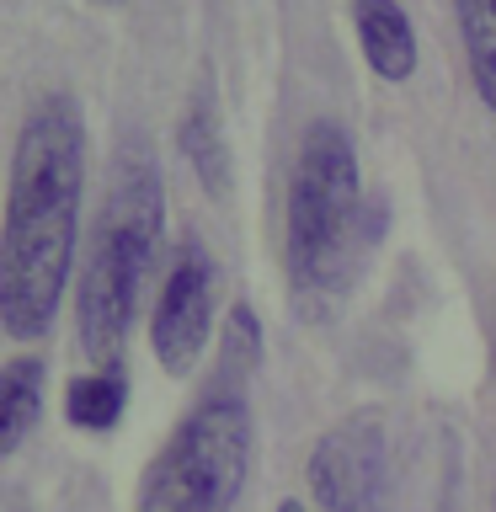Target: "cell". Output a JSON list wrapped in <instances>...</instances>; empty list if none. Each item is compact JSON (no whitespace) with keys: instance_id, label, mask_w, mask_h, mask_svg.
Instances as JSON below:
<instances>
[{"instance_id":"obj_1","label":"cell","mask_w":496,"mask_h":512,"mask_svg":"<svg viewBox=\"0 0 496 512\" xmlns=\"http://www.w3.org/2000/svg\"><path fill=\"white\" fill-rule=\"evenodd\" d=\"M86 123L64 91L27 107L11 150L6 235H0V326L11 342H43L59 315L80 240Z\"/></svg>"},{"instance_id":"obj_2","label":"cell","mask_w":496,"mask_h":512,"mask_svg":"<svg viewBox=\"0 0 496 512\" xmlns=\"http://www.w3.org/2000/svg\"><path fill=\"white\" fill-rule=\"evenodd\" d=\"M160 235H166V182L144 150L123 155L102 192L86 246V272L75 288V336L96 368H118L123 342L134 326L144 278L155 267Z\"/></svg>"},{"instance_id":"obj_3","label":"cell","mask_w":496,"mask_h":512,"mask_svg":"<svg viewBox=\"0 0 496 512\" xmlns=\"http://www.w3.org/2000/svg\"><path fill=\"white\" fill-rule=\"evenodd\" d=\"M379 224H363V171L358 144L342 123L315 118L299 134V155L283 198V267L304 304H326L347 283L358 251Z\"/></svg>"},{"instance_id":"obj_4","label":"cell","mask_w":496,"mask_h":512,"mask_svg":"<svg viewBox=\"0 0 496 512\" xmlns=\"http://www.w3.org/2000/svg\"><path fill=\"white\" fill-rule=\"evenodd\" d=\"M251 438L240 384L208 390L150 459L134 512H235L251 470Z\"/></svg>"},{"instance_id":"obj_5","label":"cell","mask_w":496,"mask_h":512,"mask_svg":"<svg viewBox=\"0 0 496 512\" xmlns=\"http://www.w3.org/2000/svg\"><path fill=\"white\" fill-rule=\"evenodd\" d=\"M214 256H208L198 240H182L171 251V272L160 283V299H155V315H150V347H155V363L166 368L171 379H182L198 368L203 347H208V331H214Z\"/></svg>"},{"instance_id":"obj_6","label":"cell","mask_w":496,"mask_h":512,"mask_svg":"<svg viewBox=\"0 0 496 512\" xmlns=\"http://www.w3.org/2000/svg\"><path fill=\"white\" fill-rule=\"evenodd\" d=\"M384 475V432L374 411L347 416L310 448V496L320 512H374Z\"/></svg>"},{"instance_id":"obj_7","label":"cell","mask_w":496,"mask_h":512,"mask_svg":"<svg viewBox=\"0 0 496 512\" xmlns=\"http://www.w3.org/2000/svg\"><path fill=\"white\" fill-rule=\"evenodd\" d=\"M352 32H358V48L379 80L400 86L416 75V32L400 0H352Z\"/></svg>"},{"instance_id":"obj_8","label":"cell","mask_w":496,"mask_h":512,"mask_svg":"<svg viewBox=\"0 0 496 512\" xmlns=\"http://www.w3.org/2000/svg\"><path fill=\"white\" fill-rule=\"evenodd\" d=\"M43 384L48 363L38 352H16L0 368V459H11L27 443V432L43 422Z\"/></svg>"},{"instance_id":"obj_9","label":"cell","mask_w":496,"mask_h":512,"mask_svg":"<svg viewBox=\"0 0 496 512\" xmlns=\"http://www.w3.org/2000/svg\"><path fill=\"white\" fill-rule=\"evenodd\" d=\"M176 144H182L187 166L198 171V182L214 192V198H224V192H230V144H224L219 112L208 96H198V102L187 107L182 128H176Z\"/></svg>"},{"instance_id":"obj_10","label":"cell","mask_w":496,"mask_h":512,"mask_svg":"<svg viewBox=\"0 0 496 512\" xmlns=\"http://www.w3.org/2000/svg\"><path fill=\"white\" fill-rule=\"evenodd\" d=\"M480 102L496 112V0H448Z\"/></svg>"},{"instance_id":"obj_11","label":"cell","mask_w":496,"mask_h":512,"mask_svg":"<svg viewBox=\"0 0 496 512\" xmlns=\"http://www.w3.org/2000/svg\"><path fill=\"white\" fill-rule=\"evenodd\" d=\"M123 406H128L123 368H96V374L70 379V390H64V416H70L75 427H86V432H112Z\"/></svg>"},{"instance_id":"obj_12","label":"cell","mask_w":496,"mask_h":512,"mask_svg":"<svg viewBox=\"0 0 496 512\" xmlns=\"http://www.w3.org/2000/svg\"><path fill=\"white\" fill-rule=\"evenodd\" d=\"M224 363H230V379L224 384H235V374H246V368H256V358H262V320L251 315V304H230V320H224Z\"/></svg>"},{"instance_id":"obj_13","label":"cell","mask_w":496,"mask_h":512,"mask_svg":"<svg viewBox=\"0 0 496 512\" xmlns=\"http://www.w3.org/2000/svg\"><path fill=\"white\" fill-rule=\"evenodd\" d=\"M278 512H310V507H304L299 496H283V502H278Z\"/></svg>"},{"instance_id":"obj_14","label":"cell","mask_w":496,"mask_h":512,"mask_svg":"<svg viewBox=\"0 0 496 512\" xmlns=\"http://www.w3.org/2000/svg\"><path fill=\"white\" fill-rule=\"evenodd\" d=\"M491 368H496V299H491Z\"/></svg>"},{"instance_id":"obj_15","label":"cell","mask_w":496,"mask_h":512,"mask_svg":"<svg viewBox=\"0 0 496 512\" xmlns=\"http://www.w3.org/2000/svg\"><path fill=\"white\" fill-rule=\"evenodd\" d=\"M11 512H22V507H11Z\"/></svg>"}]
</instances>
